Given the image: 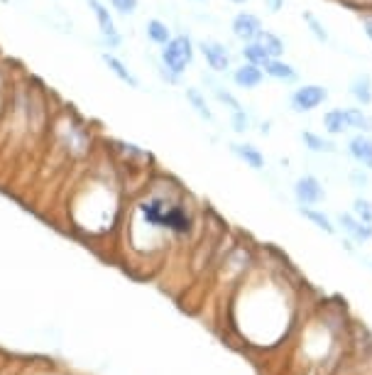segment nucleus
<instances>
[{
    "mask_svg": "<svg viewBox=\"0 0 372 375\" xmlns=\"http://www.w3.org/2000/svg\"><path fill=\"white\" fill-rule=\"evenodd\" d=\"M52 113H49V99L44 89L34 81H29V99H27V135L34 140H42L49 133Z\"/></svg>",
    "mask_w": 372,
    "mask_h": 375,
    "instance_id": "nucleus-1",
    "label": "nucleus"
},
{
    "mask_svg": "<svg viewBox=\"0 0 372 375\" xmlns=\"http://www.w3.org/2000/svg\"><path fill=\"white\" fill-rule=\"evenodd\" d=\"M159 62L171 71L174 76H184L186 66L194 62V42L189 35H174L159 52Z\"/></svg>",
    "mask_w": 372,
    "mask_h": 375,
    "instance_id": "nucleus-2",
    "label": "nucleus"
},
{
    "mask_svg": "<svg viewBox=\"0 0 372 375\" xmlns=\"http://www.w3.org/2000/svg\"><path fill=\"white\" fill-rule=\"evenodd\" d=\"M328 99V89L318 84H303L299 86L296 91L289 99V106H292L294 113H311L313 108H318L321 104H326Z\"/></svg>",
    "mask_w": 372,
    "mask_h": 375,
    "instance_id": "nucleus-3",
    "label": "nucleus"
},
{
    "mask_svg": "<svg viewBox=\"0 0 372 375\" xmlns=\"http://www.w3.org/2000/svg\"><path fill=\"white\" fill-rule=\"evenodd\" d=\"M199 50H201V55H203V59H206V64H208L210 71H215V74H225V71L230 69V52L223 42L201 40Z\"/></svg>",
    "mask_w": 372,
    "mask_h": 375,
    "instance_id": "nucleus-4",
    "label": "nucleus"
},
{
    "mask_svg": "<svg viewBox=\"0 0 372 375\" xmlns=\"http://www.w3.org/2000/svg\"><path fill=\"white\" fill-rule=\"evenodd\" d=\"M294 197H296L299 206H316L326 199V189L313 174H303L294 184Z\"/></svg>",
    "mask_w": 372,
    "mask_h": 375,
    "instance_id": "nucleus-5",
    "label": "nucleus"
},
{
    "mask_svg": "<svg viewBox=\"0 0 372 375\" xmlns=\"http://www.w3.org/2000/svg\"><path fill=\"white\" fill-rule=\"evenodd\" d=\"M230 30H233L235 40H240L243 45L245 42H255L259 32H262V20L255 13H238L233 22H230Z\"/></svg>",
    "mask_w": 372,
    "mask_h": 375,
    "instance_id": "nucleus-6",
    "label": "nucleus"
},
{
    "mask_svg": "<svg viewBox=\"0 0 372 375\" xmlns=\"http://www.w3.org/2000/svg\"><path fill=\"white\" fill-rule=\"evenodd\" d=\"M348 155L362 164L365 169H372V138L367 133H357L348 140Z\"/></svg>",
    "mask_w": 372,
    "mask_h": 375,
    "instance_id": "nucleus-7",
    "label": "nucleus"
},
{
    "mask_svg": "<svg viewBox=\"0 0 372 375\" xmlns=\"http://www.w3.org/2000/svg\"><path fill=\"white\" fill-rule=\"evenodd\" d=\"M101 59H103V64L108 66V71H110L117 81H122V84L130 86V89H140V79L127 69V64L120 59V57H115L113 52H101Z\"/></svg>",
    "mask_w": 372,
    "mask_h": 375,
    "instance_id": "nucleus-8",
    "label": "nucleus"
},
{
    "mask_svg": "<svg viewBox=\"0 0 372 375\" xmlns=\"http://www.w3.org/2000/svg\"><path fill=\"white\" fill-rule=\"evenodd\" d=\"M262 81H264L262 66H255V64H248V62H245V64H240L233 69V84L238 86V89H245V91L257 89Z\"/></svg>",
    "mask_w": 372,
    "mask_h": 375,
    "instance_id": "nucleus-9",
    "label": "nucleus"
},
{
    "mask_svg": "<svg viewBox=\"0 0 372 375\" xmlns=\"http://www.w3.org/2000/svg\"><path fill=\"white\" fill-rule=\"evenodd\" d=\"M338 223L343 226V231L357 243H367L372 238V223H365L360 218H355L352 213H341L338 216Z\"/></svg>",
    "mask_w": 372,
    "mask_h": 375,
    "instance_id": "nucleus-10",
    "label": "nucleus"
},
{
    "mask_svg": "<svg viewBox=\"0 0 372 375\" xmlns=\"http://www.w3.org/2000/svg\"><path fill=\"white\" fill-rule=\"evenodd\" d=\"M88 8H91L93 15H96L98 30H101L103 37H117L120 35V32H117V25H115V17H113V13L108 10L106 3H101V0H88Z\"/></svg>",
    "mask_w": 372,
    "mask_h": 375,
    "instance_id": "nucleus-11",
    "label": "nucleus"
},
{
    "mask_svg": "<svg viewBox=\"0 0 372 375\" xmlns=\"http://www.w3.org/2000/svg\"><path fill=\"white\" fill-rule=\"evenodd\" d=\"M262 71H264V76H269V79H274V81H296L299 79V71L294 69L289 62H284L282 57H277V59H269L267 64L262 66Z\"/></svg>",
    "mask_w": 372,
    "mask_h": 375,
    "instance_id": "nucleus-12",
    "label": "nucleus"
},
{
    "mask_svg": "<svg viewBox=\"0 0 372 375\" xmlns=\"http://www.w3.org/2000/svg\"><path fill=\"white\" fill-rule=\"evenodd\" d=\"M230 153L235 155V157H240L243 160L248 167H252V169H262L264 167V157H262V153H259L255 145H243V143H233L230 145Z\"/></svg>",
    "mask_w": 372,
    "mask_h": 375,
    "instance_id": "nucleus-13",
    "label": "nucleus"
},
{
    "mask_svg": "<svg viewBox=\"0 0 372 375\" xmlns=\"http://www.w3.org/2000/svg\"><path fill=\"white\" fill-rule=\"evenodd\" d=\"M184 96H186V101H189L191 108L196 111V115H199V118H203L206 123H213V111L208 108V101H206V96L201 94L196 86H186Z\"/></svg>",
    "mask_w": 372,
    "mask_h": 375,
    "instance_id": "nucleus-14",
    "label": "nucleus"
},
{
    "mask_svg": "<svg viewBox=\"0 0 372 375\" xmlns=\"http://www.w3.org/2000/svg\"><path fill=\"white\" fill-rule=\"evenodd\" d=\"M145 32H147V40L152 42V45H157V47H164L166 42L171 40V27L166 25L164 20H157V17H152V20H147V25H145Z\"/></svg>",
    "mask_w": 372,
    "mask_h": 375,
    "instance_id": "nucleus-15",
    "label": "nucleus"
},
{
    "mask_svg": "<svg viewBox=\"0 0 372 375\" xmlns=\"http://www.w3.org/2000/svg\"><path fill=\"white\" fill-rule=\"evenodd\" d=\"M350 96L360 106L372 104V79H370V74H357L355 79L350 81Z\"/></svg>",
    "mask_w": 372,
    "mask_h": 375,
    "instance_id": "nucleus-16",
    "label": "nucleus"
},
{
    "mask_svg": "<svg viewBox=\"0 0 372 375\" xmlns=\"http://www.w3.org/2000/svg\"><path fill=\"white\" fill-rule=\"evenodd\" d=\"M343 118H345L348 130H357V133H370L372 120L365 115L362 108H343Z\"/></svg>",
    "mask_w": 372,
    "mask_h": 375,
    "instance_id": "nucleus-17",
    "label": "nucleus"
},
{
    "mask_svg": "<svg viewBox=\"0 0 372 375\" xmlns=\"http://www.w3.org/2000/svg\"><path fill=\"white\" fill-rule=\"evenodd\" d=\"M257 42L259 47H262L264 52H267L269 57H272V59H277V57H282L284 55V42L279 40L277 35H274V32H269V30H262L257 35Z\"/></svg>",
    "mask_w": 372,
    "mask_h": 375,
    "instance_id": "nucleus-18",
    "label": "nucleus"
},
{
    "mask_svg": "<svg viewBox=\"0 0 372 375\" xmlns=\"http://www.w3.org/2000/svg\"><path fill=\"white\" fill-rule=\"evenodd\" d=\"M240 57H243L248 64H255V66H264L272 57L257 45V42H245L243 50H240Z\"/></svg>",
    "mask_w": 372,
    "mask_h": 375,
    "instance_id": "nucleus-19",
    "label": "nucleus"
},
{
    "mask_svg": "<svg viewBox=\"0 0 372 375\" xmlns=\"http://www.w3.org/2000/svg\"><path fill=\"white\" fill-rule=\"evenodd\" d=\"M299 213H301L303 218H308V221H311L316 228H321L323 233H328V236H333V233H336V226H333L331 218H328L323 211H316V208H311V206H301V208H299Z\"/></svg>",
    "mask_w": 372,
    "mask_h": 375,
    "instance_id": "nucleus-20",
    "label": "nucleus"
},
{
    "mask_svg": "<svg viewBox=\"0 0 372 375\" xmlns=\"http://www.w3.org/2000/svg\"><path fill=\"white\" fill-rule=\"evenodd\" d=\"M323 128L328 135H343L348 130L345 118H343V108H333L323 115Z\"/></svg>",
    "mask_w": 372,
    "mask_h": 375,
    "instance_id": "nucleus-21",
    "label": "nucleus"
},
{
    "mask_svg": "<svg viewBox=\"0 0 372 375\" xmlns=\"http://www.w3.org/2000/svg\"><path fill=\"white\" fill-rule=\"evenodd\" d=\"M301 143H303V148H308L311 153H333V150H336V145L323 140L321 135H316L313 130H303Z\"/></svg>",
    "mask_w": 372,
    "mask_h": 375,
    "instance_id": "nucleus-22",
    "label": "nucleus"
},
{
    "mask_svg": "<svg viewBox=\"0 0 372 375\" xmlns=\"http://www.w3.org/2000/svg\"><path fill=\"white\" fill-rule=\"evenodd\" d=\"M301 17H303V22H306V25H308V30H311L313 40H316V42H321V45H328V40H331V37H328L326 25H323V22L318 20L316 15H311V13H303Z\"/></svg>",
    "mask_w": 372,
    "mask_h": 375,
    "instance_id": "nucleus-23",
    "label": "nucleus"
},
{
    "mask_svg": "<svg viewBox=\"0 0 372 375\" xmlns=\"http://www.w3.org/2000/svg\"><path fill=\"white\" fill-rule=\"evenodd\" d=\"M206 84H210V91H213V96L215 99L220 101V104H225L228 106L230 111H238V108H243V106H240V101L235 99L233 94H230V91H225L223 86L220 84H215V81H210V79H206Z\"/></svg>",
    "mask_w": 372,
    "mask_h": 375,
    "instance_id": "nucleus-24",
    "label": "nucleus"
},
{
    "mask_svg": "<svg viewBox=\"0 0 372 375\" xmlns=\"http://www.w3.org/2000/svg\"><path fill=\"white\" fill-rule=\"evenodd\" d=\"M230 125H233L235 133L243 135V133H248V130H250L252 120H250L248 111H245V108H238V111H230Z\"/></svg>",
    "mask_w": 372,
    "mask_h": 375,
    "instance_id": "nucleus-25",
    "label": "nucleus"
},
{
    "mask_svg": "<svg viewBox=\"0 0 372 375\" xmlns=\"http://www.w3.org/2000/svg\"><path fill=\"white\" fill-rule=\"evenodd\" d=\"M352 216L360 218V221H365V223H372V204L367 201V199L357 197L355 201H352Z\"/></svg>",
    "mask_w": 372,
    "mask_h": 375,
    "instance_id": "nucleus-26",
    "label": "nucleus"
},
{
    "mask_svg": "<svg viewBox=\"0 0 372 375\" xmlns=\"http://www.w3.org/2000/svg\"><path fill=\"white\" fill-rule=\"evenodd\" d=\"M110 8L117 15H135L137 10V0H110Z\"/></svg>",
    "mask_w": 372,
    "mask_h": 375,
    "instance_id": "nucleus-27",
    "label": "nucleus"
},
{
    "mask_svg": "<svg viewBox=\"0 0 372 375\" xmlns=\"http://www.w3.org/2000/svg\"><path fill=\"white\" fill-rule=\"evenodd\" d=\"M360 22H362V30H365L367 40L372 42V10H362L360 13Z\"/></svg>",
    "mask_w": 372,
    "mask_h": 375,
    "instance_id": "nucleus-28",
    "label": "nucleus"
},
{
    "mask_svg": "<svg viewBox=\"0 0 372 375\" xmlns=\"http://www.w3.org/2000/svg\"><path fill=\"white\" fill-rule=\"evenodd\" d=\"M350 182L355 184V187H367V174L362 172V167H357V169H352L350 172Z\"/></svg>",
    "mask_w": 372,
    "mask_h": 375,
    "instance_id": "nucleus-29",
    "label": "nucleus"
},
{
    "mask_svg": "<svg viewBox=\"0 0 372 375\" xmlns=\"http://www.w3.org/2000/svg\"><path fill=\"white\" fill-rule=\"evenodd\" d=\"M345 3L357 10H372V0H345Z\"/></svg>",
    "mask_w": 372,
    "mask_h": 375,
    "instance_id": "nucleus-30",
    "label": "nucleus"
},
{
    "mask_svg": "<svg viewBox=\"0 0 372 375\" xmlns=\"http://www.w3.org/2000/svg\"><path fill=\"white\" fill-rule=\"evenodd\" d=\"M264 6H267L269 13H279L284 8V0H264Z\"/></svg>",
    "mask_w": 372,
    "mask_h": 375,
    "instance_id": "nucleus-31",
    "label": "nucleus"
},
{
    "mask_svg": "<svg viewBox=\"0 0 372 375\" xmlns=\"http://www.w3.org/2000/svg\"><path fill=\"white\" fill-rule=\"evenodd\" d=\"M230 3H233V6H245L248 0H230Z\"/></svg>",
    "mask_w": 372,
    "mask_h": 375,
    "instance_id": "nucleus-32",
    "label": "nucleus"
},
{
    "mask_svg": "<svg viewBox=\"0 0 372 375\" xmlns=\"http://www.w3.org/2000/svg\"><path fill=\"white\" fill-rule=\"evenodd\" d=\"M194 3H208V0H194Z\"/></svg>",
    "mask_w": 372,
    "mask_h": 375,
    "instance_id": "nucleus-33",
    "label": "nucleus"
}]
</instances>
